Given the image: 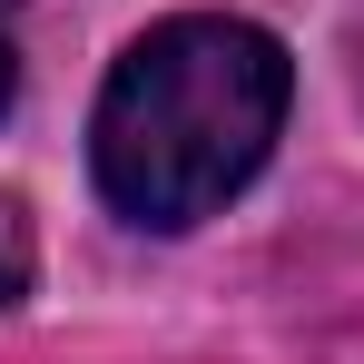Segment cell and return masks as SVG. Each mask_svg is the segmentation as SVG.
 I'll return each mask as SVG.
<instances>
[{
	"label": "cell",
	"mask_w": 364,
	"mask_h": 364,
	"mask_svg": "<svg viewBox=\"0 0 364 364\" xmlns=\"http://www.w3.org/2000/svg\"><path fill=\"white\" fill-rule=\"evenodd\" d=\"M276 128H286V50L256 20L187 10V20H158L109 69L89 168L119 217L197 227L207 207H227L266 168Z\"/></svg>",
	"instance_id": "cell-1"
},
{
	"label": "cell",
	"mask_w": 364,
	"mask_h": 364,
	"mask_svg": "<svg viewBox=\"0 0 364 364\" xmlns=\"http://www.w3.org/2000/svg\"><path fill=\"white\" fill-rule=\"evenodd\" d=\"M30 286V217H20V197H0V305H20Z\"/></svg>",
	"instance_id": "cell-2"
},
{
	"label": "cell",
	"mask_w": 364,
	"mask_h": 364,
	"mask_svg": "<svg viewBox=\"0 0 364 364\" xmlns=\"http://www.w3.org/2000/svg\"><path fill=\"white\" fill-rule=\"evenodd\" d=\"M20 89V0H0V109Z\"/></svg>",
	"instance_id": "cell-3"
}]
</instances>
